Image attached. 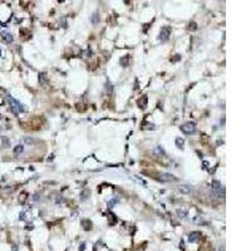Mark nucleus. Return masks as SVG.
Returning a JSON list of instances; mask_svg holds the SVG:
<instances>
[{
  "label": "nucleus",
  "instance_id": "f257e3e1",
  "mask_svg": "<svg viewBox=\"0 0 251 251\" xmlns=\"http://www.w3.org/2000/svg\"><path fill=\"white\" fill-rule=\"evenodd\" d=\"M7 101L9 103V107H10V111L13 112L14 114H19L20 112H24V107L20 102H18L16 99H14L11 96H7Z\"/></svg>",
  "mask_w": 251,
  "mask_h": 251
},
{
  "label": "nucleus",
  "instance_id": "f03ea898",
  "mask_svg": "<svg viewBox=\"0 0 251 251\" xmlns=\"http://www.w3.org/2000/svg\"><path fill=\"white\" fill-rule=\"evenodd\" d=\"M211 187H212V192H213V195H216V197H218V198H221V197H224L225 196V190H224V187H222V185H221V182L220 181H212V183H211Z\"/></svg>",
  "mask_w": 251,
  "mask_h": 251
},
{
  "label": "nucleus",
  "instance_id": "7ed1b4c3",
  "mask_svg": "<svg viewBox=\"0 0 251 251\" xmlns=\"http://www.w3.org/2000/svg\"><path fill=\"white\" fill-rule=\"evenodd\" d=\"M181 131L185 134H191L196 131V124L193 123V122H186L185 124L181 126Z\"/></svg>",
  "mask_w": 251,
  "mask_h": 251
},
{
  "label": "nucleus",
  "instance_id": "20e7f679",
  "mask_svg": "<svg viewBox=\"0 0 251 251\" xmlns=\"http://www.w3.org/2000/svg\"><path fill=\"white\" fill-rule=\"evenodd\" d=\"M170 34H171V28L170 27H163L160 32V36H158V39L161 41H166L168 40L170 38Z\"/></svg>",
  "mask_w": 251,
  "mask_h": 251
},
{
  "label": "nucleus",
  "instance_id": "39448f33",
  "mask_svg": "<svg viewBox=\"0 0 251 251\" xmlns=\"http://www.w3.org/2000/svg\"><path fill=\"white\" fill-rule=\"evenodd\" d=\"M201 232L200 231H192V232H190V235H188V241L190 242H197L200 238H201Z\"/></svg>",
  "mask_w": 251,
  "mask_h": 251
},
{
  "label": "nucleus",
  "instance_id": "423d86ee",
  "mask_svg": "<svg viewBox=\"0 0 251 251\" xmlns=\"http://www.w3.org/2000/svg\"><path fill=\"white\" fill-rule=\"evenodd\" d=\"M160 180L163 182H171V181H177L176 177H173L171 173H161L160 175Z\"/></svg>",
  "mask_w": 251,
  "mask_h": 251
},
{
  "label": "nucleus",
  "instance_id": "0eeeda50",
  "mask_svg": "<svg viewBox=\"0 0 251 251\" xmlns=\"http://www.w3.org/2000/svg\"><path fill=\"white\" fill-rule=\"evenodd\" d=\"M178 191L181 193H183V195H188V193L192 192V188H191V186H188V185H181L178 187Z\"/></svg>",
  "mask_w": 251,
  "mask_h": 251
},
{
  "label": "nucleus",
  "instance_id": "6e6552de",
  "mask_svg": "<svg viewBox=\"0 0 251 251\" xmlns=\"http://www.w3.org/2000/svg\"><path fill=\"white\" fill-rule=\"evenodd\" d=\"M0 35H1V38L5 41H7V43H13V40H14L13 35H11L10 33H8V32H1V33H0Z\"/></svg>",
  "mask_w": 251,
  "mask_h": 251
},
{
  "label": "nucleus",
  "instance_id": "1a4fd4ad",
  "mask_svg": "<svg viewBox=\"0 0 251 251\" xmlns=\"http://www.w3.org/2000/svg\"><path fill=\"white\" fill-rule=\"evenodd\" d=\"M39 82H40V84H47L48 83V78H47L45 73H41V74H39Z\"/></svg>",
  "mask_w": 251,
  "mask_h": 251
},
{
  "label": "nucleus",
  "instance_id": "9d476101",
  "mask_svg": "<svg viewBox=\"0 0 251 251\" xmlns=\"http://www.w3.org/2000/svg\"><path fill=\"white\" fill-rule=\"evenodd\" d=\"M187 213H188V212H187L186 210H182V209H178V210H177V215H178L180 218H185V217L187 216Z\"/></svg>",
  "mask_w": 251,
  "mask_h": 251
},
{
  "label": "nucleus",
  "instance_id": "9b49d317",
  "mask_svg": "<svg viewBox=\"0 0 251 251\" xmlns=\"http://www.w3.org/2000/svg\"><path fill=\"white\" fill-rule=\"evenodd\" d=\"M138 104H139V107L146 108V106H147V97H146V96H143V97H142V99H139V101H138Z\"/></svg>",
  "mask_w": 251,
  "mask_h": 251
},
{
  "label": "nucleus",
  "instance_id": "f8f14e48",
  "mask_svg": "<svg viewBox=\"0 0 251 251\" xmlns=\"http://www.w3.org/2000/svg\"><path fill=\"white\" fill-rule=\"evenodd\" d=\"M176 144H177V147H178V148H183V144H185V141H183L182 138H176Z\"/></svg>",
  "mask_w": 251,
  "mask_h": 251
},
{
  "label": "nucleus",
  "instance_id": "ddd939ff",
  "mask_svg": "<svg viewBox=\"0 0 251 251\" xmlns=\"http://www.w3.org/2000/svg\"><path fill=\"white\" fill-rule=\"evenodd\" d=\"M23 150H24V146L23 144H18L15 148H14V153L15 155H19V153H21V152H23Z\"/></svg>",
  "mask_w": 251,
  "mask_h": 251
},
{
  "label": "nucleus",
  "instance_id": "4468645a",
  "mask_svg": "<svg viewBox=\"0 0 251 251\" xmlns=\"http://www.w3.org/2000/svg\"><path fill=\"white\" fill-rule=\"evenodd\" d=\"M128 60H130V56H126L121 59V64L123 65V67H127L128 65Z\"/></svg>",
  "mask_w": 251,
  "mask_h": 251
},
{
  "label": "nucleus",
  "instance_id": "2eb2a0df",
  "mask_svg": "<svg viewBox=\"0 0 251 251\" xmlns=\"http://www.w3.org/2000/svg\"><path fill=\"white\" fill-rule=\"evenodd\" d=\"M82 224L84 225V229H85V230H89V229L92 227V224L88 221V220H83V221H82Z\"/></svg>",
  "mask_w": 251,
  "mask_h": 251
},
{
  "label": "nucleus",
  "instance_id": "dca6fc26",
  "mask_svg": "<svg viewBox=\"0 0 251 251\" xmlns=\"http://www.w3.org/2000/svg\"><path fill=\"white\" fill-rule=\"evenodd\" d=\"M88 193H89V191H88V190H84V191L82 192V195H81V196H82V197H81V200H82V201H85V200H87V198H88V196H87Z\"/></svg>",
  "mask_w": 251,
  "mask_h": 251
},
{
  "label": "nucleus",
  "instance_id": "f3484780",
  "mask_svg": "<svg viewBox=\"0 0 251 251\" xmlns=\"http://www.w3.org/2000/svg\"><path fill=\"white\" fill-rule=\"evenodd\" d=\"M97 21H98V14L96 13V14L93 15V19H92V23H93V24H97Z\"/></svg>",
  "mask_w": 251,
  "mask_h": 251
},
{
  "label": "nucleus",
  "instance_id": "a211bd4d",
  "mask_svg": "<svg viewBox=\"0 0 251 251\" xmlns=\"http://www.w3.org/2000/svg\"><path fill=\"white\" fill-rule=\"evenodd\" d=\"M116 202H117V200H113V201H109V202H108V205H109V207H112V205H113V204H116Z\"/></svg>",
  "mask_w": 251,
  "mask_h": 251
}]
</instances>
